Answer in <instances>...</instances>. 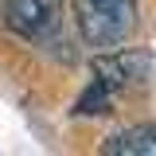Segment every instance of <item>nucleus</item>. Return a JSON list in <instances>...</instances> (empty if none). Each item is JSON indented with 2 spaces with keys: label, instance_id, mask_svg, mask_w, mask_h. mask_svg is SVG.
Wrapping results in <instances>:
<instances>
[{
  "label": "nucleus",
  "instance_id": "obj_1",
  "mask_svg": "<svg viewBox=\"0 0 156 156\" xmlns=\"http://www.w3.org/2000/svg\"><path fill=\"white\" fill-rule=\"evenodd\" d=\"M74 23L90 47L117 51L136 27V0H74Z\"/></svg>",
  "mask_w": 156,
  "mask_h": 156
},
{
  "label": "nucleus",
  "instance_id": "obj_2",
  "mask_svg": "<svg viewBox=\"0 0 156 156\" xmlns=\"http://www.w3.org/2000/svg\"><path fill=\"white\" fill-rule=\"evenodd\" d=\"M90 70L109 94H140L156 82V58L148 51H101Z\"/></svg>",
  "mask_w": 156,
  "mask_h": 156
},
{
  "label": "nucleus",
  "instance_id": "obj_3",
  "mask_svg": "<svg viewBox=\"0 0 156 156\" xmlns=\"http://www.w3.org/2000/svg\"><path fill=\"white\" fill-rule=\"evenodd\" d=\"M58 12H62V0H8L4 23H8V31L43 43L58 27Z\"/></svg>",
  "mask_w": 156,
  "mask_h": 156
},
{
  "label": "nucleus",
  "instance_id": "obj_4",
  "mask_svg": "<svg viewBox=\"0 0 156 156\" xmlns=\"http://www.w3.org/2000/svg\"><path fill=\"white\" fill-rule=\"evenodd\" d=\"M101 156H156V125H129L105 136Z\"/></svg>",
  "mask_w": 156,
  "mask_h": 156
},
{
  "label": "nucleus",
  "instance_id": "obj_5",
  "mask_svg": "<svg viewBox=\"0 0 156 156\" xmlns=\"http://www.w3.org/2000/svg\"><path fill=\"white\" fill-rule=\"evenodd\" d=\"M113 109V94L101 86V82H90L86 90H82V98L74 101V113L78 117H101Z\"/></svg>",
  "mask_w": 156,
  "mask_h": 156
}]
</instances>
